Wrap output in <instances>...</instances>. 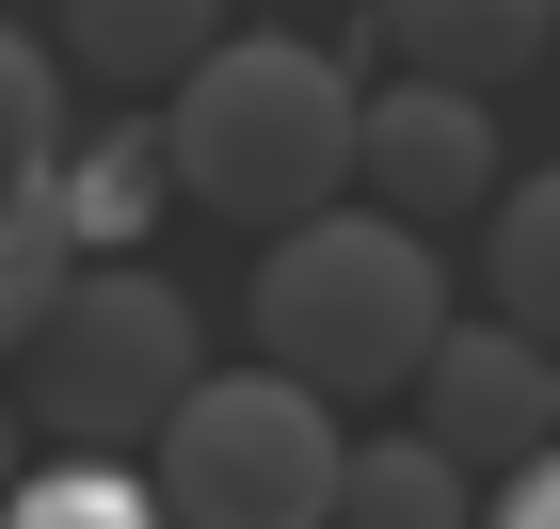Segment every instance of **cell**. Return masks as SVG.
<instances>
[{
	"label": "cell",
	"mask_w": 560,
	"mask_h": 529,
	"mask_svg": "<svg viewBox=\"0 0 560 529\" xmlns=\"http://www.w3.org/2000/svg\"><path fill=\"white\" fill-rule=\"evenodd\" d=\"M161 129H176V193L224 209V225H257V241H289L337 193H369V81L337 48H304V33H224L176 81Z\"/></svg>",
	"instance_id": "obj_1"
},
{
	"label": "cell",
	"mask_w": 560,
	"mask_h": 529,
	"mask_svg": "<svg viewBox=\"0 0 560 529\" xmlns=\"http://www.w3.org/2000/svg\"><path fill=\"white\" fill-rule=\"evenodd\" d=\"M448 353V273H432V225L400 209H320L257 257V369L320 401H385Z\"/></svg>",
	"instance_id": "obj_2"
},
{
	"label": "cell",
	"mask_w": 560,
	"mask_h": 529,
	"mask_svg": "<svg viewBox=\"0 0 560 529\" xmlns=\"http://www.w3.org/2000/svg\"><path fill=\"white\" fill-rule=\"evenodd\" d=\"M209 386V337H192V306H176L144 257H81V289L48 306V337H33V417L65 449H161L176 434V401Z\"/></svg>",
	"instance_id": "obj_3"
},
{
	"label": "cell",
	"mask_w": 560,
	"mask_h": 529,
	"mask_svg": "<svg viewBox=\"0 0 560 529\" xmlns=\"http://www.w3.org/2000/svg\"><path fill=\"white\" fill-rule=\"evenodd\" d=\"M337 482H352V434L289 369H209L161 434L176 529H337Z\"/></svg>",
	"instance_id": "obj_4"
},
{
	"label": "cell",
	"mask_w": 560,
	"mask_h": 529,
	"mask_svg": "<svg viewBox=\"0 0 560 529\" xmlns=\"http://www.w3.org/2000/svg\"><path fill=\"white\" fill-rule=\"evenodd\" d=\"M400 401H417L432 449H465L480 482H513V465L560 449V353L528 337V321H448V353H432Z\"/></svg>",
	"instance_id": "obj_5"
},
{
	"label": "cell",
	"mask_w": 560,
	"mask_h": 529,
	"mask_svg": "<svg viewBox=\"0 0 560 529\" xmlns=\"http://www.w3.org/2000/svg\"><path fill=\"white\" fill-rule=\"evenodd\" d=\"M513 176H497V96H465V81H385L369 96V209H400V225H465V209H497Z\"/></svg>",
	"instance_id": "obj_6"
},
{
	"label": "cell",
	"mask_w": 560,
	"mask_h": 529,
	"mask_svg": "<svg viewBox=\"0 0 560 529\" xmlns=\"http://www.w3.org/2000/svg\"><path fill=\"white\" fill-rule=\"evenodd\" d=\"M369 33H385L400 81H465V96H497V81H528V65H545L560 0H369Z\"/></svg>",
	"instance_id": "obj_7"
},
{
	"label": "cell",
	"mask_w": 560,
	"mask_h": 529,
	"mask_svg": "<svg viewBox=\"0 0 560 529\" xmlns=\"http://www.w3.org/2000/svg\"><path fill=\"white\" fill-rule=\"evenodd\" d=\"M224 48V0H65V65L96 96H176Z\"/></svg>",
	"instance_id": "obj_8"
},
{
	"label": "cell",
	"mask_w": 560,
	"mask_h": 529,
	"mask_svg": "<svg viewBox=\"0 0 560 529\" xmlns=\"http://www.w3.org/2000/svg\"><path fill=\"white\" fill-rule=\"evenodd\" d=\"M161 209H176V129L161 113H113V129L65 145V225H81V257H144Z\"/></svg>",
	"instance_id": "obj_9"
},
{
	"label": "cell",
	"mask_w": 560,
	"mask_h": 529,
	"mask_svg": "<svg viewBox=\"0 0 560 529\" xmlns=\"http://www.w3.org/2000/svg\"><path fill=\"white\" fill-rule=\"evenodd\" d=\"M337 529H480V465L432 449V434H352Z\"/></svg>",
	"instance_id": "obj_10"
},
{
	"label": "cell",
	"mask_w": 560,
	"mask_h": 529,
	"mask_svg": "<svg viewBox=\"0 0 560 529\" xmlns=\"http://www.w3.org/2000/svg\"><path fill=\"white\" fill-rule=\"evenodd\" d=\"M480 273H497V321H528V337L560 353V161L480 209Z\"/></svg>",
	"instance_id": "obj_11"
},
{
	"label": "cell",
	"mask_w": 560,
	"mask_h": 529,
	"mask_svg": "<svg viewBox=\"0 0 560 529\" xmlns=\"http://www.w3.org/2000/svg\"><path fill=\"white\" fill-rule=\"evenodd\" d=\"M65 289H81V225H65V176H48V193L0 209V369H33V337H48Z\"/></svg>",
	"instance_id": "obj_12"
},
{
	"label": "cell",
	"mask_w": 560,
	"mask_h": 529,
	"mask_svg": "<svg viewBox=\"0 0 560 529\" xmlns=\"http://www.w3.org/2000/svg\"><path fill=\"white\" fill-rule=\"evenodd\" d=\"M0 529H176V497H161V465L65 449V465H33V482L0 497Z\"/></svg>",
	"instance_id": "obj_13"
},
{
	"label": "cell",
	"mask_w": 560,
	"mask_h": 529,
	"mask_svg": "<svg viewBox=\"0 0 560 529\" xmlns=\"http://www.w3.org/2000/svg\"><path fill=\"white\" fill-rule=\"evenodd\" d=\"M65 48L48 33H0V209H16V193H48V176H65Z\"/></svg>",
	"instance_id": "obj_14"
},
{
	"label": "cell",
	"mask_w": 560,
	"mask_h": 529,
	"mask_svg": "<svg viewBox=\"0 0 560 529\" xmlns=\"http://www.w3.org/2000/svg\"><path fill=\"white\" fill-rule=\"evenodd\" d=\"M480 529H560V449H545V465H513V482H497V514H480Z\"/></svg>",
	"instance_id": "obj_15"
},
{
	"label": "cell",
	"mask_w": 560,
	"mask_h": 529,
	"mask_svg": "<svg viewBox=\"0 0 560 529\" xmlns=\"http://www.w3.org/2000/svg\"><path fill=\"white\" fill-rule=\"evenodd\" d=\"M33 482V417H16V401H0V497Z\"/></svg>",
	"instance_id": "obj_16"
}]
</instances>
